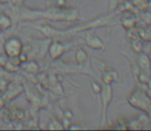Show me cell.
<instances>
[{
  "label": "cell",
  "mask_w": 151,
  "mask_h": 131,
  "mask_svg": "<svg viewBox=\"0 0 151 131\" xmlns=\"http://www.w3.org/2000/svg\"><path fill=\"white\" fill-rule=\"evenodd\" d=\"M137 34L140 36L142 40H145V41H151V33L148 30L144 28H138Z\"/></svg>",
  "instance_id": "30bf717a"
},
{
  "label": "cell",
  "mask_w": 151,
  "mask_h": 131,
  "mask_svg": "<svg viewBox=\"0 0 151 131\" xmlns=\"http://www.w3.org/2000/svg\"><path fill=\"white\" fill-rule=\"evenodd\" d=\"M91 87H93V92H95V93H100V92H101L102 86L100 85L98 82H96V81L91 82Z\"/></svg>",
  "instance_id": "5bb4252c"
},
{
  "label": "cell",
  "mask_w": 151,
  "mask_h": 131,
  "mask_svg": "<svg viewBox=\"0 0 151 131\" xmlns=\"http://www.w3.org/2000/svg\"><path fill=\"white\" fill-rule=\"evenodd\" d=\"M150 78V75H148V74L144 73V72L141 71V73L138 74V80H139L140 82H142V83H147V81L149 80Z\"/></svg>",
  "instance_id": "4fadbf2b"
},
{
  "label": "cell",
  "mask_w": 151,
  "mask_h": 131,
  "mask_svg": "<svg viewBox=\"0 0 151 131\" xmlns=\"http://www.w3.org/2000/svg\"><path fill=\"white\" fill-rule=\"evenodd\" d=\"M18 58H19V60H20L21 63H26L27 62V56L25 53H23L22 51H21L20 53H19Z\"/></svg>",
  "instance_id": "9a60e30c"
},
{
  "label": "cell",
  "mask_w": 151,
  "mask_h": 131,
  "mask_svg": "<svg viewBox=\"0 0 151 131\" xmlns=\"http://www.w3.org/2000/svg\"><path fill=\"white\" fill-rule=\"evenodd\" d=\"M101 98H102V119L101 123L104 124L106 121V114H107V110L109 105L112 101V96H113V91H112L111 85L108 84H104L102 86L101 89Z\"/></svg>",
  "instance_id": "7a4b0ae2"
},
{
  "label": "cell",
  "mask_w": 151,
  "mask_h": 131,
  "mask_svg": "<svg viewBox=\"0 0 151 131\" xmlns=\"http://www.w3.org/2000/svg\"><path fill=\"white\" fill-rule=\"evenodd\" d=\"M63 51H64L63 45H62L61 43H59V42H55V43H52V46H50V53L52 54V58H59V56L63 53Z\"/></svg>",
  "instance_id": "52a82bcc"
},
{
  "label": "cell",
  "mask_w": 151,
  "mask_h": 131,
  "mask_svg": "<svg viewBox=\"0 0 151 131\" xmlns=\"http://www.w3.org/2000/svg\"><path fill=\"white\" fill-rule=\"evenodd\" d=\"M150 60H151V51H150Z\"/></svg>",
  "instance_id": "ac0fdd59"
},
{
  "label": "cell",
  "mask_w": 151,
  "mask_h": 131,
  "mask_svg": "<svg viewBox=\"0 0 151 131\" xmlns=\"http://www.w3.org/2000/svg\"><path fill=\"white\" fill-rule=\"evenodd\" d=\"M132 48H133L136 52H138V53L143 51V44H142L141 40L137 39V38L132 40Z\"/></svg>",
  "instance_id": "8fae6325"
},
{
  "label": "cell",
  "mask_w": 151,
  "mask_h": 131,
  "mask_svg": "<svg viewBox=\"0 0 151 131\" xmlns=\"http://www.w3.org/2000/svg\"><path fill=\"white\" fill-rule=\"evenodd\" d=\"M4 50L9 58H16L22 51V42L19 38L10 37L4 43Z\"/></svg>",
  "instance_id": "3957f363"
},
{
  "label": "cell",
  "mask_w": 151,
  "mask_h": 131,
  "mask_svg": "<svg viewBox=\"0 0 151 131\" xmlns=\"http://www.w3.org/2000/svg\"><path fill=\"white\" fill-rule=\"evenodd\" d=\"M137 63H138V66H139L140 70H141L142 72L150 75L151 74V60H150V56H148L147 53H144L143 51L140 52L139 56H138Z\"/></svg>",
  "instance_id": "277c9868"
},
{
  "label": "cell",
  "mask_w": 151,
  "mask_h": 131,
  "mask_svg": "<svg viewBox=\"0 0 151 131\" xmlns=\"http://www.w3.org/2000/svg\"><path fill=\"white\" fill-rule=\"evenodd\" d=\"M147 8H151V0L147 2Z\"/></svg>",
  "instance_id": "e0dca14e"
},
{
  "label": "cell",
  "mask_w": 151,
  "mask_h": 131,
  "mask_svg": "<svg viewBox=\"0 0 151 131\" xmlns=\"http://www.w3.org/2000/svg\"><path fill=\"white\" fill-rule=\"evenodd\" d=\"M75 58H76V61H77L78 64H83V63L88 60V54H86V52L84 51L81 47H79L77 50H76Z\"/></svg>",
  "instance_id": "9c48e42d"
},
{
  "label": "cell",
  "mask_w": 151,
  "mask_h": 131,
  "mask_svg": "<svg viewBox=\"0 0 151 131\" xmlns=\"http://www.w3.org/2000/svg\"><path fill=\"white\" fill-rule=\"evenodd\" d=\"M146 85H147L148 87H149L150 89H151V78H149V80H148V81H147V83H146Z\"/></svg>",
  "instance_id": "2e32d148"
},
{
  "label": "cell",
  "mask_w": 151,
  "mask_h": 131,
  "mask_svg": "<svg viewBox=\"0 0 151 131\" xmlns=\"http://www.w3.org/2000/svg\"><path fill=\"white\" fill-rule=\"evenodd\" d=\"M121 23H122L123 27L127 29H133L135 27V24H136V19L134 18L133 16H123L122 20H121Z\"/></svg>",
  "instance_id": "ba28073f"
},
{
  "label": "cell",
  "mask_w": 151,
  "mask_h": 131,
  "mask_svg": "<svg viewBox=\"0 0 151 131\" xmlns=\"http://www.w3.org/2000/svg\"><path fill=\"white\" fill-rule=\"evenodd\" d=\"M0 33H1V28H0Z\"/></svg>",
  "instance_id": "d6986e66"
},
{
  "label": "cell",
  "mask_w": 151,
  "mask_h": 131,
  "mask_svg": "<svg viewBox=\"0 0 151 131\" xmlns=\"http://www.w3.org/2000/svg\"><path fill=\"white\" fill-rule=\"evenodd\" d=\"M117 73L115 72V70H113L112 68H107L105 71L102 74V80H103L104 84H108L111 85L113 82H115L117 80Z\"/></svg>",
  "instance_id": "8992f818"
},
{
  "label": "cell",
  "mask_w": 151,
  "mask_h": 131,
  "mask_svg": "<svg viewBox=\"0 0 151 131\" xmlns=\"http://www.w3.org/2000/svg\"><path fill=\"white\" fill-rule=\"evenodd\" d=\"M86 41L88 47L93 48V49H103L104 44L102 40L93 32H88L86 35Z\"/></svg>",
  "instance_id": "5b68a950"
},
{
  "label": "cell",
  "mask_w": 151,
  "mask_h": 131,
  "mask_svg": "<svg viewBox=\"0 0 151 131\" xmlns=\"http://www.w3.org/2000/svg\"><path fill=\"white\" fill-rule=\"evenodd\" d=\"M10 27V20L7 16H0V28L1 29H7Z\"/></svg>",
  "instance_id": "7c38bea8"
},
{
  "label": "cell",
  "mask_w": 151,
  "mask_h": 131,
  "mask_svg": "<svg viewBox=\"0 0 151 131\" xmlns=\"http://www.w3.org/2000/svg\"><path fill=\"white\" fill-rule=\"evenodd\" d=\"M127 101L132 107L140 110L146 114L151 112V98L145 92V90L140 87H135L129 95L127 96Z\"/></svg>",
  "instance_id": "6da1fadb"
}]
</instances>
